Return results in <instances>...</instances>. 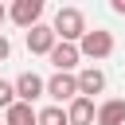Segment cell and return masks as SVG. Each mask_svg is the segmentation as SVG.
Returning <instances> with one entry per match:
<instances>
[{"label":"cell","mask_w":125,"mask_h":125,"mask_svg":"<svg viewBox=\"0 0 125 125\" xmlns=\"http://www.w3.org/2000/svg\"><path fill=\"white\" fill-rule=\"evenodd\" d=\"M51 27H55V35H59L62 43H82V39H86V31H90V27H86L82 8H59Z\"/></svg>","instance_id":"1"},{"label":"cell","mask_w":125,"mask_h":125,"mask_svg":"<svg viewBox=\"0 0 125 125\" xmlns=\"http://www.w3.org/2000/svg\"><path fill=\"white\" fill-rule=\"evenodd\" d=\"M113 31H105V27H94V31H86V39L78 43V51H82V59H109L113 55Z\"/></svg>","instance_id":"2"},{"label":"cell","mask_w":125,"mask_h":125,"mask_svg":"<svg viewBox=\"0 0 125 125\" xmlns=\"http://www.w3.org/2000/svg\"><path fill=\"white\" fill-rule=\"evenodd\" d=\"M8 20H12L16 27H23V31L39 27V23H43V0H16V4L8 8Z\"/></svg>","instance_id":"3"},{"label":"cell","mask_w":125,"mask_h":125,"mask_svg":"<svg viewBox=\"0 0 125 125\" xmlns=\"http://www.w3.org/2000/svg\"><path fill=\"white\" fill-rule=\"evenodd\" d=\"M47 98H55V105H62V102L70 105L74 98H82V90H78V74H59V70H55V74L47 78Z\"/></svg>","instance_id":"4"},{"label":"cell","mask_w":125,"mask_h":125,"mask_svg":"<svg viewBox=\"0 0 125 125\" xmlns=\"http://www.w3.org/2000/svg\"><path fill=\"white\" fill-rule=\"evenodd\" d=\"M43 94H47V78H39L35 70H23V74L16 78V98H20V102L31 105V102H39Z\"/></svg>","instance_id":"5"},{"label":"cell","mask_w":125,"mask_h":125,"mask_svg":"<svg viewBox=\"0 0 125 125\" xmlns=\"http://www.w3.org/2000/svg\"><path fill=\"white\" fill-rule=\"evenodd\" d=\"M55 47H59V35H55L51 23H39V27L27 31V51H31V55H51Z\"/></svg>","instance_id":"6"},{"label":"cell","mask_w":125,"mask_h":125,"mask_svg":"<svg viewBox=\"0 0 125 125\" xmlns=\"http://www.w3.org/2000/svg\"><path fill=\"white\" fill-rule=\"evenodd\" d=\"M47 59H51V66H55L59 74H74V66H78V59H82V51H78V43H62V39H59V47H55Z\"/></svg>","instance_id":"7"},{"label":"cell","mask_w":125,"mask_h":125,"mask_svg":"<svg viewBox=\"0 0 125 125\" xmlns=\"http://www.w3.org/2000/svg\"><path fill=\"white\" fill-rule=\"evenodd\" d=\"M66 117H70V125H94V121H98L94 98H74V102L66 105Z\"/></svg>","instance_id":"8"},{"label":"cell","mask_w":125,"mask_h":125,"mask_svg":"<svg viewBox=\"0 0 125 125\" xmlns=\"http://www.w3.org/2000/svg\"><path fill=\"white\" fill-rule=\"evenodd\" d=\"M78 90H82V98H94V94H102V90H105V70H98V66H86V70H78Z\"/></svg>","instance_id":"9"},{"label":"cell","mask_w":125,"mask_h":125,"mask_svg":"<svg viewBox=\"0 0 125 125\" xmlns=\"http://www.w3.org/2000/svg\"><path fill=\"white\" fill-rule=\"evenodd\" d=\"M98 125H125V98H105L98 105Z\"/></svg>","instance_id":"10"},{"label":"cell","mask_w":125,"mask_h":125,"mask_svg":"<svg viewBox=\"0 0 125 125\" xmlns=\"http://www.w3.org/2000/svg\"><path fill=\"white\" fill-rule=\"evenodd\" d=\"M4 125H39V109H31L27 102H16L4 113Z\"/></svg>","instance_id":"11"},{"label":"cell","mask_w":125,"mask_h":125,"mask_svg":"<svg viewBox=\"0 0 125 125\" xmlns=\"http://www.w3.org/2000/svg\"><path fill=\"white\" fill-rule=\"evenodd\" d=\"M39 125H70V117L62 105H47V109H39Z\"/></svg>","instance_id":"12"},{"label":"cell","mask_w":125,"mask_h":125,"mask_svg":"<svg viewBox=\"0 0 125 125\" xmlns=\"http://www.w3.org/2000/svg\"><path fill=\"white\" fill-rule=\"evenodd\" d=\"M16 102H20V98H16V82H4V78H0V109L8 113Z\"/></svg>","instance_id":"13"},{"label":"cell","mask_w":125,"mask_h":125,"mask_svg":"<svg viewBox=\"0 0 125 125\" xmlns=\"http://www.w3.org/2000/svg\"><path fill=\"white\" fill-rule=\"evenodd\" d=\"M8 55H12V43H8V35L0 31V62H8Z\"/></svg>","instance_id":"14"},{"label":"cell","mask_w":125,"mask_h":125,"mask_svg":"<svg viewBox=\"0 0 125 125\" xmlns=\"http://www.w3.org/2000/svg\"><path fill=\"white\" fill-rule=\"evenodd\" d=\"M113 12H117V16H125V0H113Z\"/></svg>","instance_id":"15"},{"label":"cell","mask_w":125,"mask_h":125,"mask_svg":"<svg viewBox=\"0 0 125 125\" xmlns=\"http://www.w3.org/2000/svg\"><path fill=\"white\" fill-rule=\"evenodd\" d=\"M4 20H8V8H4V4H0V23H4Z\"/></svg>","instance_id":"16"}]
</instances>
